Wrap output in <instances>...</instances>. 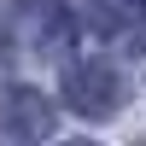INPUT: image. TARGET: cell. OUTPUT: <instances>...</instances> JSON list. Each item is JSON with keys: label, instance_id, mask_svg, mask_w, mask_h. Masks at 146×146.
I'll return each instance as SVG.
<instances>
[{"label": "cell", "instance_id": "cell-3", "mask_svg": "<svg viewBox=\"0 0 146 146\" xmlns=\"http://www.w3.org/2000/svg\"><path fill=\"white\" fill-rule=\"evenodd\" d=\"M100 6H105V18H129V12H140L146 0H100Z\"/></svg>", "mask_w": 146, "mask_h": 146}, {"label": "cell", "instance_id": "cell-2", "mask_svg": "<svg viewBox=\"0 0 146 146\" xmlns=\"http://www.w3.org/2000/svg\"><path fill=\"white\" fill-rule=\"evenodd\" d=\"M47 123H53V117H47V105L35 100V94H6V111H0V129H23V135H41Z\"/></svg>", "mask_w": 146, "mask_h": 146}, {"label": "cell", "instance_id": "cell-1", "mask_svg": "<svg viewBox=\"0 0 146 146\" xmlns=\"http://www.w3.org/2000/svg\"><path fill=\"white\" fill-rule=\"evenodd\" d=\"M64 94H70V105H82V111H111L117 105V76L105 64H76L64 76Z\"/></svg>", "mask_w": 146, "mask_h": 146}]
</instances>
